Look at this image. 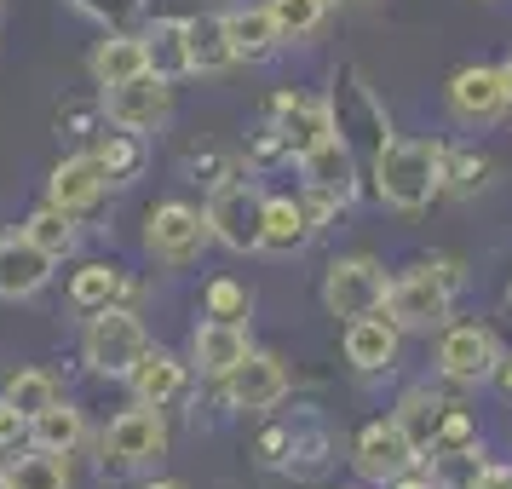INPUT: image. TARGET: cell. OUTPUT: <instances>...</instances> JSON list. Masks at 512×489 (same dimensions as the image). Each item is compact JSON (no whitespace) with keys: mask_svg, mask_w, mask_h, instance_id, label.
Instances as JSON below:
<instances>
[{"mask_svg":"<svg viewBox=\"0 0 512 489\" xmlns=\"http://www.w3.org/2000/svg\"><path fill=\"white\" fill-rule=\"evenodd\" d=\"M288 386H294L288 363H282L277 351H259V346L219 380V392H225V403H231L236 415H271L288 397Z\"/></svg>","mask_w":512,"mask_h":489,"instance_id":"9","label":"cell"},{"mask_svg":"<svg viewBox=\"0 0 512 489\" xmlns=\"http://www.w3.org/2000/svg\"><path fill=\"white\" fill-rule=\"evenodd\" d=\"M185 380H190V357L167 346H144V357L127 369V392L133 403H150V409H167L185 397Z\"/></svg>","mask_w":512,"mask_h":489,"instance_id":"17","label":"cell"},{"mask_svg":"<svg viewBox=\"0 0 512 489\" xmlns=\"http://www.w3.org/2000/svg\"><path fill=\"white\" fill-rule=\"evenodd\" d=\"M432 455H478V420L449 403L438 420V438H432Z\"/></svg>","mask_w":512,"mask_h":489,"instance_id":"34","label":"cell"},{"mask_svg":"<svg viewBox=\"0 0 512 489\" xmlns=\"http://www.w3.org/2000/svg\"><path fill=\"white\" fill-rule=\"evenodd\" d=\"M328 6H334V0H265V12H271L277 29H282V47L317 41L323 24H328Z\"/></svg>","mask_w":512,"mask_h":489,"instance_id":"31","label":"cell"},{"mask_svg":"<svg viewBox=\"0 0 512 489\" xmlns=\"http://www.w3.org/2000/svg\"><path fill=\"white\" fill-rule=\"evenodd\" d=\"M185 64H190V75L236 70L231 41H225V18H219V12H190L185 18Z\"/></svg>","mask_w":512,"mask_h":489,"instance_id":"24","label":"cell"},{"mask_svg":"<svg viewBox=\"0 0 512 489\" xmlns=\"http://www.w3.org/2000/svg\"><path fill=\"white\" fill-rule=\"evenodd\" d=\"M24 449H29V415L0 397V455L12 461V455H24Z\"/></svg>","mask_w":512,"mask_h":489,"instance_id":"37","label":"cell"},{"mask_svg":"<svg viewBox=\"0 0 512 489\" xmlns=\"http://www.w3.org/2000/svg\"><path fill=\"white\" fill-rule=\"evenodd\" d=\"M104 121H116L127 133H162L173 121V81L144 70L121 87H104Z\"/></svg>","mask_w":512,"mask_h":489,"instance_id":"12","label":"cell"},{"mask_svg":"<svg viewBox=\"0 0 512 489\" xmlns=\"http://www.w3.org/2000/svg\"><path fill=\"white\" fill-rule=\"evenodd\" d=\"M317 213L305 202L300 190H265V236H259V254H277V259H294L317 242Z\"/></svg>","mask_w":512,"mask_h":489,"instance_id":"14","label":"cell"},{"mask_svg":"<svg viewBox=\"0 0 512 489\" xmlns=\"http://www.w3.org/2000/svg\"><path fill=\"white\" fill-rule=\"evenodd\" d=\"M219 18H225V41H231L236 64H271L282 52V29H277V18L265 12V0H259V6H231V12H219Z\"/></svg>","mask_w":512,"mask_h":489,"instance_id":"20","label":"cell"},{"mask_svg":"<svg viewBox=\"0 0 512 489\" xmlns=\"http://www.w3.org/2000/svg\"><path fill=\"white\" fill-rule=\"evenodd\" d=\"M202 219L219 248L231 254H259V236H265V190L248 179V173H225L219 185H208V202H202Z\"/></svg>","mask_w":512,"mask_h":489,"instance_id":"4","label":"cell"},{"mask_svg":"<svg viewBox=\"0 0 512 489\" xmlns=\"http://www.w3.org/2000/svg\"><path fill=\"white\" fill-rule=\"evenodd\" d=\"M139 489H185V484H179V478H144Z\"/></svg>","mask_w":512,"mask_h":489,"instance_id":"41","label":"cell"},{"mask_svg":"<svg viewBox=\"0 0 512 489\" xmlns=\"http://www.w3.org/2000/svg\"><path fill=\"white\" fill-rule=\"evenodd\" d=\"M443 409H449V403H443L438 392H432V386H409V392H403V403H397V426H403V432H409V443H415L420 455H426V449H432V438H438V420H443Z\"/></svg>","mask_w":512,"mask_h":489,"instance_id":"30","label":"cell"},{"mask_svg":"<svg viewBox=\"0 0 512 489\" xmlns=\"http://www.w3.org/2000/svg\"><path fill=\"white\" fill-rule=\"evenodd\" d=\"M0 397L12 403V409H24L29 420L41 415V409H52L58 397H64V386L52 380L47 369H18V374H6V386H0Z\"/></svg>","mask_w":512,"mask_h":489,"instance_id":"32","label":"cell"},{"mask_svg":"<svg viewBox=\"0 0 512 489\" xmlns=\"http://www.w3.org/2000/svg\"><path fill=\"white\" fill-rule=\"evenodd\" d=\"M81 443H87V415L75 409L70 397H58L52 409H41V415L29 420V449H47V455L70 461Z\"/></svg>","mask_w":512,"mask_h":489,"instance_id":"25","label":"cell"},{"mask_svg":"<svg viewBox=\"0 0 512 489\" xmlns=\"http://www.w3.org/2000/svg\"><path fill=\"white\" fill-rule=\"evenodd\" d=\"M501 363V340L484 323H443L438 328V374L455 386H489Z\"/></svg>","mask_w":512,"mask_h":489,"instance_id":"11","label":"cell"},{"mask_svg":"<svg viewBox=\"0 0 512 489\" xmlns=\"http://www.w3.org/2000/svg\"><path fill=\"white\" fill-rule=\"evenodd\" d=\"M420 461V449L409 443V432L397 426V420H369L357 438H351V466H357V478L363 484H392L397 472H409Z\"/></svg>","mask_w":512,"mask_h":489,"instance_id":"13","label":"cell"},{"mask_svg":"<svg viewBox=\"0 0 512 489\" xmlns=\"http://www.w3.org/2000/svg\"><path fill=\"white\" fill-rule=\"evenodd\" d=\"M93 162L104 167V179H110V190L121 185H139L144 167H150V144H144V133H127V127H116V121H104L93 133Z\"/></svg>","mask_w":512,"mask_h":489,"instance_id":"21","label":"cell"},{"mask_svg":"<svg viewBox=\"0 0 512 489\" xmlns=\"http://www.w3.org/2000/svg\"><path fill=\"white\" fill-rule=\"evenodd\" d=\"M386 265L374 254H346L334 259L323 271V311L328 317H369V311H380L386 305Z\"/></svg>","mask_w":512,"mask_h":489,"instance_id":"8","label":"cell"},{"mask_svg":"<svg viewBox=\"0 0 512 489\" xmlns=\"http://www.w3.org/2000/svg\"><path fill=\"white\" fill-rule=\"evenodd\" d=\"M52 282V259L24 231L0 236V300H35Z\"/></svg>","mask_w":512,"mask_h":489,"instance_id":"22","label":"cell"},{"mask_svg":"<svg viewBox=\"0 0 512 489\" xmlns=\"http://www.w3.org/2000/svg\"><path fill=\"white\" fill-rule=\"evenodd\" d=\"M248 351H254L248 323H219V317H202L196 334H190V369L202 374V380H225Z\"/></svg>","mask_w":512,"mask_h":489,"instance_id":"19","label":"cell"},{"mask_svg":"<svg viewBox=\"0 0 512 489\" xmlns=\"http://www.w3.org/2000/svg\"><path fill=\"white\" fill-rule=\"evenodd\" d=\"M87 70H93V87H121V81H133L144 75V35L139 29H104V41L93 47L87 58Z\"/></svg>","mask_w":512,"mask_h":489,"instance_id":"23","label":"cell"},{"mask_svg":"<svg viewBox=\"0 0 512 489\" xmlns=\"http://www.w3.org/2000/svg\"><path fill=\"white\" fill-rule=\"evenodd\" d=\"M144 35V70L162 75V81H185L190 64H185V18H156Z\"/></svg>","mask_w":512,"mask_h":489,"instance_id":"27","label":"cell"},{"mask_svg":"<svg viewBox=\"0 0 512 489\" xmlns=\"http://www.w3.org/2000/svg\"><path fill=\"white\" fill-rule=\"evenodd\" d=\"M328 116H334V133L357 150V162H363V156L374 162V156L392 144V116H386V104L374 98V87L363 81L357 64H346V70L334 75V87H328Z\"/></svg>","mask_w":512,"mask_h":489,"instance_id":"3","label":"cell"},{"mask_svg":"<svg viewBox=\"0 0 512 489\" xmlns=\"http://www.w3.org/2000/svg\"><path fill=\"white\" fill-rule=\"evenodd\" d=\"M70 6L104 29H133V18H139V0H70Z\"/></svg>","mask_w":512,"mask_h":489,"instance_id":"36","label":"cell"},{"mask_svg":"<svg viewBox=\"0 0 512 489\" xmlns=\"http://www.w3.org/2000/svg\"><path fill=\"white\" fill-rule=\"evenodd\" d=\"M300 190H317V196H328V202L346 208L351 196H357V150H351L340 133H323V139L300 156Z\"/></svg>","mask_w":512,"mask_h":489,"instance_id":"15","label":"cell"},{"mask_svg":"<svg viewBox=\"0 0 512 489\" xmlns=\"http://www.w3.org/2000/svg\"><path fill=\"white\" fill-rule=\"evenodd\" d=\"M242 156H248V173H271V167L294 162V150H288V139L277 133V121L254 127V133H248V144H242Z\"/></svg>","mask_w":512,"mask_h":489,"instance_id":"35","label":"cell"},{"mask_svg":"<svg viewBox=\"0 0 512 489\" xmlns=\"http://www.w3.org/2000/svg\"><path fill=\"white\" fill-rule=\"evenodd\" d=\"M386 489H443V484H438V472H432V461L420 455V461L409 466V472H397V478H392Z\"/></svg>","mask_w":512,"mask_h":489,"instance_id":"39","label":"cell"},{"mask_svg":"<svg viewBox=\"0 0 512 489\" xmlns=\"http://www.w3.org/2000/svg\"><path fill=\"white\" fill-rule=\"evenodd\" d=\"M133 294V282H127V271L121 265H110V259H87L81 271L70 277V305L75 311H104V305H121Z\"/></svg>","mask_w":512,"mask_h":489,"instance_id":"26","label":"cell"},{"mask_svg":"<svg viewBox=\"0 0 512 489\" xmlns=\"http://www.w3.org/2000/svg\"><path fill=\"white\" fill-rule=\"evenodd\" d=\"M208 242H213L208 219L190 202H156V208L144 213V254L156 259V265H173V271L196 265Z\"/></svg>","mask_w":512,"mask_h":489,"instance_id":"7","label":"cell"},{"mask_svg":"<svg viewBox=\"0 0 512 489\" xmlns=\"http://www.w3.org/2000/svg\"><path fill=\"white\" fill-rule=\"evenodd\" d=\"M104 190H110V179H104V167L93 162V150H75V156H64V162L52 167L47 202L64 208L70 219H87V213L104 202Z\"/></svg>","mask_w":512,"mask_h":489,"instance_id":"16","label":"cell"},{"mask_svg":"<svg viewBox=\"0 0 512 489\" xmlns=\"http://www.w3.org/2000/svg\"><path fill=\"white\" fill-rule=\"evenodd\" d=\"M443 98H449V116L461 121V127H472V133H484V127L512 116L507 81H501L495 64H466V70H455L449 87H443Z\"/></svg>","mask_w":512,"mask_h":489,"instance_id":"10","label":"cell"},{"mask_svg":"<svg viewBox=\"0 0 512 489\" xmlns=\"http://www.w3.org/2000/svg\"><path fill=\"white\" fill-rule=\"evenodd\" d=\"M248 311H254V294H248L236 277H213L208 288H202V317H219V323H248Z\"/></svg>","mask_w":512,"mask_h":489,"instance_id":"33","label":"cell"},{"mask_svg":"<svg viewBox=\"0 0 512 489\" xmlns=\"http://www.w3.org/2000/svg\"><path fill=\"white\" fill-rule=\"evenodd\" d=\"M466 489H512V461H478L466 472Z\"/></svg>","mask_w":512,"mask_h":489,"instance_id":"38","label":"cell"},{"mask_svg":"<svg viewBox=\"0 0 512 489\" xmlns=\"http://www.w3.org/2000/svg\"><path fill=\"white\" fill-rule=\"evenodd\" d=\"M455 288H461V265H455V259H420L403 277L386 282V305H380V311H386L403 334H432V328L449 323Z\"/></svg>","mask_w":512,"mask_h":489,"instance_id":"2","label":"cell"},{"mask_svg":"<svg viewBox=\"0 0 512 489\" xmlns=\"http://www.w3.org/2000/svg\"><path fill=\"white\" fill-rule=\"evenodd\" d=\"M346 363L357 374H386L397 369V351H403V328L386 317V311H369V317H351L346 323Z\"/></svg>","mask_w":512,"mask_h":489,"instance_id":"18","label":"cell"},{"mask_svg":"<svg viewBox=\"0 0 512 489\" xmlns=\"http://www.w3.org/2000/svg\"><path fill=\"white\" fill-rule=\"evenodd\" d=\"M24 236L41 248V254L58 265V259H70L75 248H81V219H70L64 208H52V202H41V208L24 219Z\"/></svg>","mask_w":512,"mask_h":489,"instance_id":"29","label":"cell"},{"mask_svg":"<svg viewBox=\"0 0 512 489\" xmlns=\"http://www.w3.org/2000/svg\"><path fill=\"white\" fill-rule=\"evenodd\" d=\"M167 415L162 409H150V403H133V409H121L110 426H104V438H98V455H104V472H144V466H156L167 455Z\"/></svg>","mask_w":512,"mask_h":489,"instance_id":"6","label":"cell"},{"mask_svg":"<svg viewBox=\"0 0 512 489\" xmlns=\"http://www.w3.org/2000/svg\"><path fill=\"white\" fill-rule=\"evenodd\" d=\"M495 70H501V81H507V98H512V58H501Z\"/></svg>","mask_w":512,"mask_h":489,"instance_id":"42","label":"cell"},{"mask_svg":"<svg viewBox=\"0 0 512 489\" xmlns=\"http://www.w3.org/2000/svg\"><path fill=\"white\" fill-rule=\"evenodd\" d=\"M144 346H150V328H144V317L127 300L93 311L87 328H81V363L93 374H104V380H127V369L144 357Z\"/></svg>","mask_w":512,"mask_h":489,"instance_id":"5","label":"cell"},{"mask_svg":"<svg viewBox=\"0 0 512 489\" xmlns=\"http://www.w3.org/2000/svg\"><path fill=\"white\" fill-rule=\"evenodd\" d=\"M0 489H70V461L47 449H24L0 466Z\"/></svg>","mask_w":512,"mask_h":489,"instance_id":"28","label":"cell"},{"mask_svg":"<svg viewBox=\"0 0 512 489\" xmlns=\"http://www.w3.org/2000/svg\"><path fill=\"white\" fill-rule=\"evenodd\" d=\"M369 179H374L380 208H392V213L432 208V196H443V179H449V144L392 139L369 162Z\"/></svg>","mask_w":512,"mask_h":489,"instance_id":"1","label":"cell"},{"mask_svg":"<svg viewBox=\"0 0 512 489\" xmlns=\"http://www.w3.org/2000/svg\"><path fill=\"white\" fill-rule=\"evenodd\" d=\"M489 386H501V392L512 397V357L501 351V363H495V374H489Z\"/></svg>","mask_w":512,"mask_h":489,"instance_id":"40","label":"cell"}]
</instances>
